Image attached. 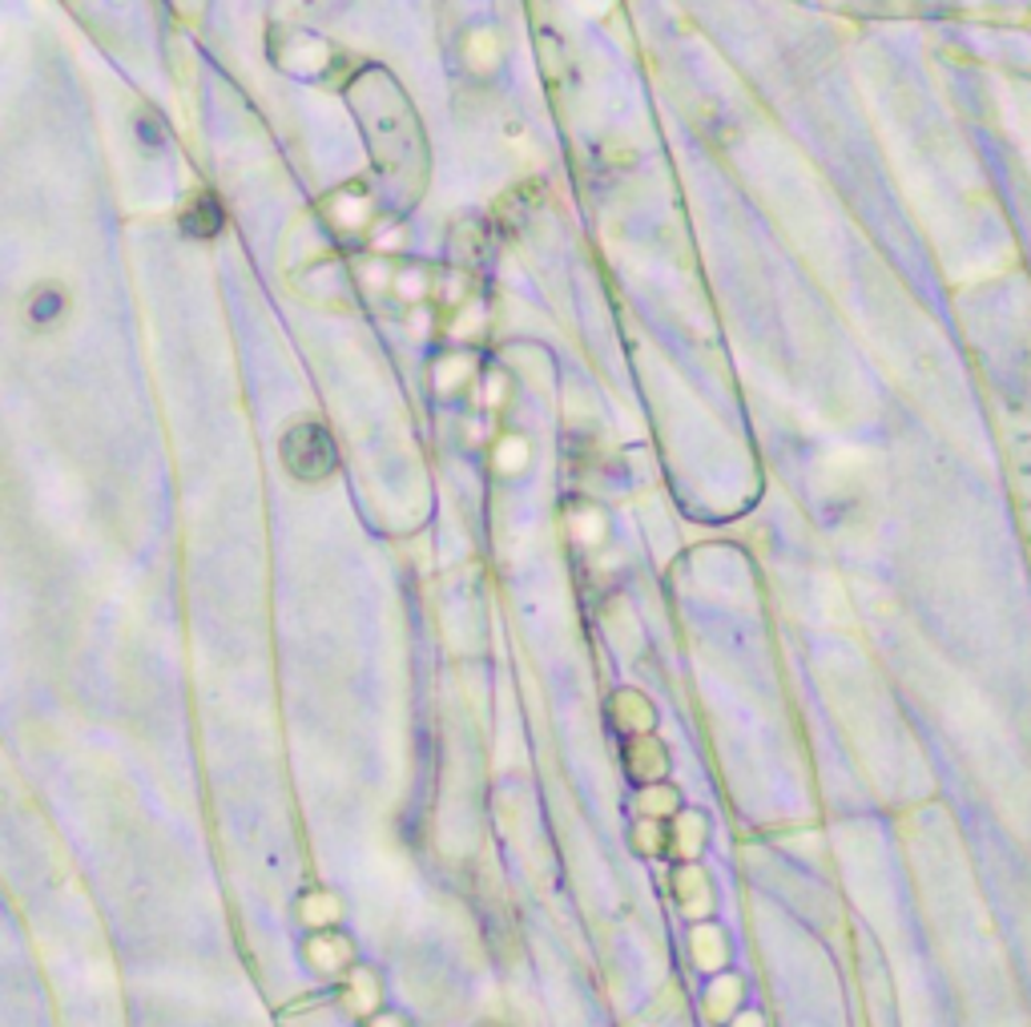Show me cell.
I'll list each match as a JSON object with an SVG mask.
<instances>
[{"mask_svg":"<svg viewBox=\"0 0 1031 1027\" xmlns=\"http://www.w3.org/2000/svg\"><path fill=\"white\" fill-rule=\"evenodd\" d=\"M61 315H65V295H61V287H37L33 302H29V322H33V327H53Z\"/></svg>","mask_w":1031,"mask_h":1027,"instance_id":"5","label":"cell"},{"mask_svg":"<svg viewBox=\"0 0 1031 1027\" xmlns=\"http://www.w3.org/2000/svg\"><path fill=\"white\" fill-rule=\"evenodd\" d=\"M223 226H226V210L214 194H198V198L182 210V234H186V238H218Z\"/></svg>","mask_w":1031,"mask_h":1027,"instance_id":"4","label":"cell"},{"mask_svg":"<svg viewBox=\"0 0 1031 1027\" xmlns=\"http://www.w3.org/2000/svg\"><path fill=\"white\" fill-rule=\"evenodd\" d=\"M351 113L363 125V142L379 182L395 202H415L427 186V137L408 93L383 65H359L343 85Z\"/></svg>","mask_w":1031,"mask_h":1027,"instance_id":"1","label":"cell"},{"mask_svg":"<svg viewBox=\"0 0 1031 1027\" xmlns=\"http://www.w3.org/2000/svg\"><path fill=\"white\" fill-rule=\"evenodd\" d=\"M275 53L290 73H307V78H315V81L327 78V73H339V61H343V53H339L334 44H327L315 33H295L290 44H278Z\"/></svg>","mask_w":1031,"mask_h":1027,"instance_id":"3","label":"cell"},{"mask_svg":"<svg viewBox=\"0 0 1031 1027\" xmlns=\"http://www.w3.org/2000/svg\"><path fill=\"white\" fill-rule=\"evenodd\" d=\"M282 464L302 484H319L339 472V448H334L331 431L315 420H302L282 435Z\"/></svg>","mask_w":1031,"mask_h":1027,"instance_id":"2","label":"cell"}]
</instances>
